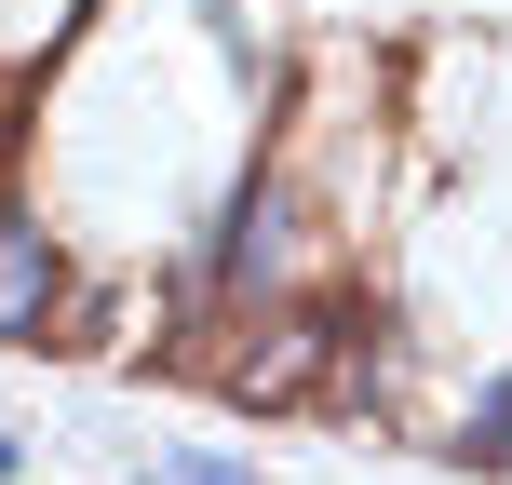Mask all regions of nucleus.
Instances as JSON below:
<instances>
[{
  "label": "nucleus",
  "mask_w": 512,
  "mask_h": 485,
  "mask_svg": "<svg viewBox=\"0 0 512 485\" xmlns=\"http://www.w3.org/2000/svg\"><path fill=\"white\" fill-rule=\"evenodd\" d=\"M283 256H297V203H283V189H243L230 230H216V297H270Z\"/></svg>",
  "instance_id": "obj_1"
},
{
  "label": "nucleus",
  "mask_w": 512,
  "mask_h": 485,
  "mask_svg": "<svg viewBox=\"0 0 512 485\" xmlns=\"http://www.w3.org/2000/svg\"><path fill=\"white\" fill-rule=\"evenodd\" d=\"M54 283H68L54 243L27 230V216H0V337H41V324H54Z\"/></svg>",
  "instance_id": "obj_2"
},
{
  "label": "nucleus",
  "mask_w": 512,
  "mask_h": 485,
  "mask_svg": "<svg viewBox=\"0 0 512 485\" xmlns=\"http://www.w3.org/2000/svg\"><path fill=\"white\" fill-rule=\"evenodd\" d=\"M459 472H499L512 485V378H486V405L459 418Z\"/></svg>",
  "instance_id": "obj_3"
},
{
  "label": "nucleus",
  "mask_w": 512,
  "mask_h": 485,
  "mask_svg": "<svg viewBox=\"0 0 512 485\" xmlns=\"http://www.w3.org/2000/svg\"><path fill=\"white\" fill-rule=\"evenodd\" d=\"M149 485H256L243 459H149Z\"/></svg>",
  "instance_id": "obj_4"
},
{
  "label": "nucleus",
  "mask_w": 512,
  "mask_h": 485,
  "mask_svg": "<svg viewBox=\"0 0 512 485\" xmlns=\"http://www.w3.org/2000/svg\"><path fill=\"white\" fill-rule=\"evenodd\" d=\"M14 472H27V445H14V432H0V485H14Z\"/></svg>",
  "instance_id": "obj_5"
}]
</instances>
